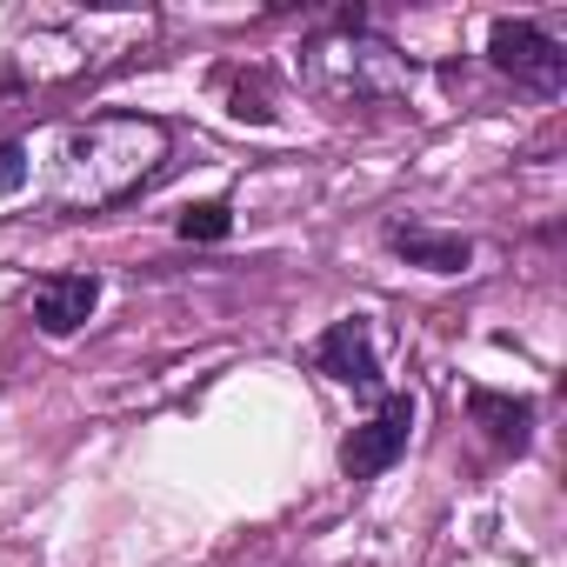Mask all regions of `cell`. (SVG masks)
Listing matches in <instances>:
<instances>
[{
    "instance_id": "3",
    "label": "cell",
    "mask_w": 567,
    "mask_h": 567,
    "mask_svg": "<svg viewBox=\"0 0 567 567\" xmlns=\"http://www.w3.org/2000/svg\"><path fill=\"white\" fill-rule=\"evenodd\" d=\"M487 54H494V68H501L514 87H527V94H560V81H567V54H560L534 21H494Z\"/></svg>"
},
{
    "instance_id": "9",
    "label": "cell",
    "mask_w": 567,
    "mask_h": 567,
    "mask_svg": "<svg viewBox=\"0 0 567 567\" xmlns=\"http://www.w3.org/2000/svg\"><path fill=\"white\" fill-rule=\"evenodd\" d=\"M174 234H181V240H227V234H234V207H227V200H194V207H181Z\"/></svg>"
},
{
    "instance_id": "10",
    "label": "cell",
    "mask_w": 567,
    "mask_h": 567,
    "mask_svg": "<svg viewBox=\"0 0 567 567\" xmlns=\"http://www.w3.org/2000/svg\"><path fill=\"white\" fill-rule=\"evenodd\" d=\"M21 187H28V147L0 141V194H21Z\"/></svg>"
},
{
    "instance_id": "7",
    "label": "cell",
    "mask_w": 567,
    "mask_h": 567,
    "mask_svg": "<svg viewBox=\"0 0 567 567\" xmlns=\"http://www.w3.org/2000/svg\"><path fill=\"white\" fill-rule=\"evenodd\" d=\"M467 414L481 421V434H487L501 454H527V441H534V408H527V401L494 394V388H474V394H467Z\"/></svg>"
},
{
    "instance_id": "1",
    "label": "cell",
    "mask_w": 567,
    "mask_h": 567,
    "mask_svg": "<svg viewBox=\"0 0 567 567\" xmlns=\"http://www.w3.org/2000/svg\"><path fill=\"white\" fill-rule=\"evenodd\" d=\"M167 161V127L147 114H107L87 121L81 134H68L61 167H54V207L61 214H94L127 200L134 187H147Z\"/></svg>"
},
{
    "instance_id": "5",
    "label": "cell",
    "mask_w": 567,
    "mask_h": 567,
    "mask_svg": "<svg viewBox=\"0 0 567 567\" xmlns=\"http://www.w3.org/2000/svg\"><path fill=\"white\" fill-rule=\"evenodd\" d=\"M315 361L341 381V388H361V394H374L381 388V361H374V328L361 321V315H348V321H334L328 334H321V348H315Z\"/></svg>"
},
{
    "instance_id": "8",
    "label": "cell",
    "mask_w": 567,
    "mask_h": 567,
    "mask_svg": "<svg viewBox=\"0 0 567 567\" xmlns=\"http://www.w3.org/2000/svg\"><path fill=\"white\" fill-rule=\"evenodd\" d=\"M394 254L408 267H427V274H461L474 260V247L461 234H434V227H394Z\"/></svg>"
},
{
    "instance_id": "2",
    "label": "cell",
    "mask_w": 567,
    "mask_h": 567,
    "mask_svg": "<svg viewBox=\"0 0 567 567\" xmlns=\"http://www.w3.org/2000/svg\"><path fill=\"white\" fill-rule=\"evenodd\" d=\"M315 87H328L341 101H388V94L408 87V74H401L388 41H361L354 34V41H321L315 48Z\"/></svg>"
},
{
    "instance_id": "4",
    "label": "cell",
    "mask_w": 567,
    "mask_h": 567,
    "mask_svg": "<svg viewBox=\"0 0 567 567\" xmlns=\"http://www.w3.org/2000/svg\"><path fill=\"white\" fill-rule=\"evenodd\" d=\"M408 434H414V401H408V394L381 401V414H374L368 427H354L348 447H341L348 481H374V474H388V467L408 454Z\"/></svg>"
},
{
    "instance_id": "6",
    "label": "cell",
    "mask_w": 567,
    "mask_h": 567,
    "mask_svg": "<svg viewBox=\"0 0 567 567\" xmlns=\"http://www.w3.org/2000/svg\"><path fill=\"white\" fill-rule=\"evenodd\" d=\"M94 301H101V280L94 274H48L41 288H34V321H41V334L61 341L74 328H87Z\"/></svg>"
}]
</instances>
